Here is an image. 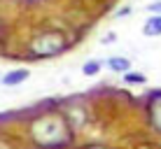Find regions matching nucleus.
<instances>
[{
	"label": "nucleus",
	"instance_id": "f257e3e1",
	"mask_svg": "<svg viewBox=\"0 0 161 149\" xmlns=\"http://www.w3.org/2000/svg\"><path fill=\"white\" fill-rule=\"evenodd\" d=\"M31 135L44 149H56L70 142V133H68V124L61 117H40L35 124L31 126Z\"/></svg>",
	"mask_w": 161,
	"mask_h": 149
},
{
	"label": "nucleus",
	"instance_id": "f03ea898",
	"mask_svg": "<svg viewBox=\"0 0 161 149\" xmlns=\"http://www.w3.org/2000/svg\"><path fill=\"white\" fill-rule=\"evenodd\" d=\"M65 49V37L58 33H42L31 42V51L35 56H56Z\"/></svg>",
	"mask_w": 161,
	"mask_h": 149
},
{
	"label": "nucleus",
	"instance_id": "7ed1b4c3",
	"mask_svg": "<svg viewBox=\"0 0 161 149\" xmlns=\"http://www.w3.org/2000/svg\"><path fill=\"white\" fill-rule=\"evenodd\" d=\"M149 121H152L154 130L161 133V91H152V98H149Z\"/></svg>",
	"mask_w": 161,
	"mask_h": 149
},
{
	"label": "nucleus",
	"instance_id": "20e7f679",
	"mask_svg": "<svg viewBox=\"0 0 161 149\" xmlns=\"http://www.w3.org/2000/svg\"><path fill=\"white\" fill-rule=\"evenodd\" d=\"M28 70L26 68H16V70H9L7 75L3 77V84H7V86H16V84H21V82H26L28 79Z\"/></svg>",
	"mask_w": 161,
	"mask_h": 149
},
{
	"label": "nucleus",
	"instance_id": "39448f33",
	"mask_svg": "<svg viewBox=\"0 0 161 149\" xmlns=\"http://www.w3.org/2000/svg\"><path fill=\"white\" fill-rule=\"evenodd\" d=\"M145 35H161V14H154V16H149L147 19V24H145Z\"/></svg>",
	"mask_w": 161,
	"mask_h": 149
},
{
	"label": "nucleus",
	"instance_id": "423d86ee",
	"mask_svg": "<svg viewBox=\"0 0 161 149\" xmlns=\"http://www.w3.org/2000/svg\"><path fill=\"white\" fill-rule=\"evenodd\" d=\"M108 65L114 70V72H129V68H131V63H129V58H124V56H114V58H110L108 61Z\"/></svg>",
	"mask_w": 161,
	"mask_h": 149
},
{
	"label": "nucleus",
	"instance_id": "0eeeda50",
	"mask_svg": "<svg viewBox=\"0 0 161 149\" xmlns=\"http://www.w3.org/2000/svg\"><path fill=\"white\" fill-rule=\"evenodd\" d=\"M124 79L129 82V84H145V82H147V77L142 75V72H131V70H129V72L124 75Z\"/></svg>",
	"mask_w": 161,
	"mask_h": 149
},
{
	"label": "nucleus",
	"instance_id": "6e6552de",
	"mask_svg": "<svg viewBox=\"0 0 161 149\" xmlns=\"http://www.w3.org/2000/svg\"><path fill=\"white\" fill-rule=\"evenodd\" d=\"M98 70H101V63H98V61H89V63H84L82 72H84V75H96Z\"/></svg>",
	"mask_w": 161,
	"mask_h": 149
},
{
	"label": "nucleus",
	"instance_id": "1a4fd4ad",
	"mask_svg": "<svg viewBox=\"0 0 161 149\" xmlns=\"http://www.w3.org/2000/svg\"><path fill=\"white\" fill-rule=\"evenodd\" d=\"M149 12H154V14H161V0H159V3H152V5H149Z\"/></svg>",
	"mask_w": 161,
	"mask_h": 149
},
{
	"label": "nucleus",
	"instance_id": "9d476101",
	"mask_svg": "<svg viewBox=\"0 0 161 149\" xmlns=\"http://www.w3.org/2000/svg\"><path fill=\"white\" fill-rule=\"evenodd\" d=\"M86 149H103V147H86Z\"/></svg>",
	"mask_w": 161,
	"mask_h": 149
}]
</instances>
